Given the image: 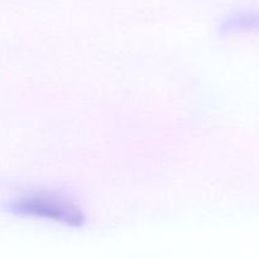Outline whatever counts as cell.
Here are the masks:
<instances>
[{
    "mask_svg": "<svg viewBox=\"0 0 259 258\" xmlns=\"http://www.w3.org/2000/svg\"><path fill=\"white\" fill-rule=\"evenodd\" d=\"M5 212L25 219L43 220L70 228H81L86 223L82 207L58 190L33 189L10 197L3 204Z\"/></svg>",
    "mask_w": 259,
    "mask_h": 258,
    "instance_id": "1",
    "label": "cell"
},
{
    "mask_svg": "<svg viewBox=\"0 0 259 258\" xmlns=\"http://www.w3.org/2000/svg\"><path fill=\"white\" fill-rule=\"evenodd\" d=\"M218 32L223 37L259 33V9H238L225 15Z\"/></svg>",
    "mask_w": 259,
    "mask_h": 258,
    "instance_id": "2",
    "label": "cell"
}]
</instances>
